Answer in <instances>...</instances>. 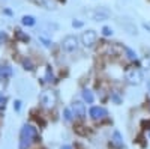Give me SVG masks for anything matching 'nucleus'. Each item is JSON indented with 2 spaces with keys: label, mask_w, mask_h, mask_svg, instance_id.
<instances>
[{
  "label": "nucleus",
  "mask_w": 150,
  "mask_h": 149,
  "mask_svg": "<svg viewBox=\"0 0 150 149\" xmlns=\"http://www.w3.org/2000/svg\"><path fill=\"white\" fill-rule=\"evenodd\" d=\"M3 92H5V83H3L2 77H0V95H3Z\"/></svg>",
  "instance_id": "obj_21"
},
{
  "label": "nucleus",
  "mask_w": 150,
  "mask_h": 149,
  "mask_svg": "<svg viewBox=\"0 0 150 149\" xmlns=\"http://www.w3.org/2000/svg\"><path fill=\"white\" fill-rule=\"evenodd\" d=\"M102 35H104V36H111V35H112V30L105 26V27H102Z\"/></svg>",
  "instance_id": "obj_17"
},
{
  "label": "nucleus",
  "mask_w": 150,
  "mask_h": 149,
  "mask_svg": "<svg viewBox=\"0 0 150 149\" xmlns=\"http://www.w3.org/2000/svg\"><path fill=\"white\" fill-rule=\"evenodd\" d=\"M125 77H126V81L132 86H138L143 83V72L138 68H128Z\"/></svg>",
  "instance_id": "obj_3"
},
{
  "label": "nucleus",
  "mask_w": 150,
  "mask_h": 149,
  "mask_svg": "<svg viewBox=\"0 0 150 149\" xmlns=\"http://www.w3.org/2000/svg\"><path fill=\"white\" fill-rule=\"evenodd\" d=\"M72 111H74V116L84 118L86 116V106H84V103L83 101H74Z\"/></svg>",
  "instance_id": "obj_8"
},
{
  "label": "nucleus",
  "mask_w": 150,
  "mask_h": 149,
  "mask_svg": "<svg viewBox=\"0 0 150 149\" xmlns=\"http://www.w3.org/2000/svg\"><path fill=\"white\" fill-rule=\"evenodd\" d=\"M24 66H26V69H29V71L33 69V65H32L30 60H24Z\"/></svg>",
  "instance_id": "obj_18"
},
{
  "label": "nucleus",
  "mask_w": 150,
  "mask_h": 149,
  "mask_svg": "<svg viewBox=\"0 0 150 149\" xmlns=\"http://www.w3.org/2000/svg\"><path fill=\"white\" fill-rule=\"evenodd\" d=\"M72 26L78 29V27H83V23H81V21H77V20H74V21H72Z\"/></svg>",
  "instance_id": "obj_20"
},
{
  "label": "nucleus",
  "mask_w": 150,
  "mask_h": 149,
  "mask_svg": "<svg viewBox=\"0 0 150 149\" xmlns=\"http://www.w3.org/2000/svg\"><path fill=\"white\" fill-rule=\"evenodd\" d=\"M96 38H98V35H96L95 30H87V32H84V33L81 35V44H83L86 48H90V47L95 45Z\"/></svg>",
  "instance_id": "obj_5"
},
{
  "label": "nucleus",
  "mask_w": 150,
  "mask_h": 149,
  "mask_svg": "<svg viewBox=\"0 0 150 149\" xmlns=\"http://www.w3.org/2000/svg\"><path fill=\"white\" fill-rule=\"evenodd\" d=\"M63 118H65L66 122H71V120H72V118H74L72 108H65V110H63Z\"/></svg>",
  "instance_id": "obj_13"
},
{
  "label": "nucleus",
  "mask_w": 150,
  "mask_h": 149,
  "mask_svg": "<svg viewBox=\"0 0 150 149\" xmlns=\"http://www.w3.org/2000/svg\"><path fill=\"white\" fill-rule=\"evenodd\" d=\"M41 3L48 11H56L57 9V2H56V0H41Z\"/></svg>",
  "instance_id": "obj_11"
},
{
  "label": "nucleus",
  "mask_w": 150,
  "mask_h": 149,
  "mask_svg": "<svg viewBox=\"0 0 150 149\" xmlns=\"http://www.w3.org/2000/svg\"><path fill=\"white\" fill-rule=\"evenodd\" d=\"M5 103H6V99L3 98V95H0V108H5Z\"/></svg>",
  "instance_id": "obj_22"
},
{
  "label": "nucleus",
  "mask_w": 150,
  "mask_h": 149,
  "mask_svg": "<svg viewBox=\"0 0 150 149\" xmlns=\"http://www.w3.org/2000/svg\"><path fill=\"white\" fill-rule=\"evenodd\" d=\"M39 101H41V106H42L44 108L51 110V108H54L56 104H57V93H56L54 91H51V89H47V91H44V92L41 93Z\"/></svg>",
  "instance_id": "obj_2"
},
{
  "label": "nucleus",
  "mask_w": 150,
  "mask_h": 149,
  "mask_svg": "<svg viewBox=\"0 0 150 149\" xmlns=\"http://www.w3.org/2000/svg\"><path fill=\"white\" fill-rule=\"evenodd\" d=\"M125 51H126V54H128V57H129L131 60H137V53L134 51V50H131V48H128V47H125Z\"/></svg>",
  "instance_id": "obj_14"
},
{
  "label": "nucleus",
  "mask_w": 150,
  "mask_h": 149,
  "mask_svg": "<svg viewBox=\"0 0 150 149\" xmlns=\"http://www.w3.org/2000/svg\"><path fill=\"white\" fill-rule=\"evenodd\" d=\"M45 81L50 83V81H53V72H51V68L47 66V74H45Z\"/></svg>",
  "instance_id": "obj_15"
},
{
  "label": "nucleus",
  "mask_w": 150,
  "mask_h": 149,
  "mask_svg": "<svg viewBox=\"0 0 150 149\" xmlns=\"http://www.w3.org/2000/svg\"><path fill=\"white\" fill-rule=\"evenodd\" d=\"M83 99H84L87 104H92V103L95 101V95H93V92H92L90 89H84V91H83Z\"/></svg>",
  "instance_id": "obj_9"
},
{
  "label": "nucleus",
  "mask_w": 150,
  "mask_h": 149,
  "mask_svg": "<svg viewBox=\"0 0 150 149\" xmlns=\"http://www.w3.org/2000/svg\"><path fill=\"white\" fill-rule=\"evenodd\" d=\"M111 98H112V99H114V101H116V103H117V104H119V103H120V98H119V96H117V95H116V93H112V95H111Z\"/></svg>",
  "instance_id": "obj_23"
},
{
  "label": "nucleus",
  "mask_w": 150,
  "mask_h": 149,
  "mask_svg": "<svg viewBox=\"0 0 150 149\" xmlns=\"http://www.w3.org/2000/svg\"><path fill=\"white\" fill-rule=\"evenodd\" d=\"M62 149H72L69 145H65V146H62Z\"/></svg>",
  "instance_id": "obj_24"
},
{
  "label": "nucleus",
  "mask_w": 150,
  "mask_h": 149,
  "mask_svg": "<svg viewBox=\"0 0 150 149\" xmlns=\"http://www.w3.org/2000/svg\"><path fill=\"white\" fill-rule=\"evenodd\" d=\"M14 110L15 111H20L21 110V101H15L14 103Z\"/></svg>",
  "instance_id": "obj_19"
},
{
  "label": "nucleus",
  "mask_w": 150,
  "mask_h": 149,
  "mask_svg": "<svg viewBox=\"0 0 150 149\" xmlns=\"http://www.w3.org/2000/svg\"><path fill=\"white\" fill-rule=\"evenodd\" d=\"M39 41H41V42H42L45 47H51V41H50V39H47L45 36H42V35L39 36Z\"/></svg>",
  "instance_id": "obj_16"
},
{
  "label": "nucleus",
  "mask_w": 150,
  "mask_h": 149,
  "mask_svg": "<svg viewBox=\"0 0 150 149\" xmlns=\"http://www.w3.org/2000/svg\"><path fill=\"white\" fill-rule=\"evenodd\" d=\"M62 48L65 50L66 53H74V51H77V48H78V39H77V36H66V38H63V41H62Z\"/></svg>",
  "instance_id": "obj_4"
},
{
  "label": "nucleus",
  "mask_w": 150,
  "mask_h": 149,
  "mask_svg": "<svg viewBox=\"0 0 150 149\" xmlns=\"http://www.w3.org/2000/svg\"><path fill=\"white\" fill-rule=\"evenodd\" d=\"M108 116V111L104 107H92L90 108V118L93 120H102Z\"/></svg>",
  "instance_id": "obj_6"
},
{
  "label": "nucleus",
  "mask_w": 150,
  "mask_h": 149,
  "mask_svg": "<svg viewBox=\"0 0 150 149\" xmlns=\"http://www.w3.org/2000/svg\"><path fill=\"white\" fill-rule=\"evenodd\" d=\"M21 23L24 24V26H35V23H36V18L33 15H24L21 18Z\"/></svg>",
  "instance_id": "obj_12"
},
{
  "label": "nucleus",
  "mask_w": 150,
  "mask_h": 149,
  "mask_svg": "<svg viewBox=\"0 0 150 149\" xmlns=\"http://www.w3.org/2000/svg\"><path fill=\"white\" fill-rule=\"evenodd\" d=\"M38 137V131L32 125H24L20 131V149H27Z\"/></svg>",
  "instance_id": "obj_1"
},
{
  "label": "nucleus",
  "mask_w": 150,
  "mask_h": 149,
  "mask_svg": "<svg viewBox=\"0 0 150 149\" xmlns=\"http://www.w3.org/2000/svg\"><path fill=\"white\" fill-rule=\"evenodd\" d=\"M112 143H114L117 148H122L123 146V139H122V134L116 130L114 133H112Z\"/></svg>",
  "instance_id": "obj_10"
},
{
  "label": "nucleus",
  "mask_w": 150,
  "mask_h": 149,
  "mask_svg": "<svg viewBox=\"0 0 150 149\" xmlns=\"http://www.w3.org/2000/svg\"><path fill=\"white\" fill-rule=\"evenodd\" d=\"M92 18L95 21H105L110 18V11L105 8H98L92 12Z\"/></svg>",
  "instance_id": "obj_7"
}]
</instances>
